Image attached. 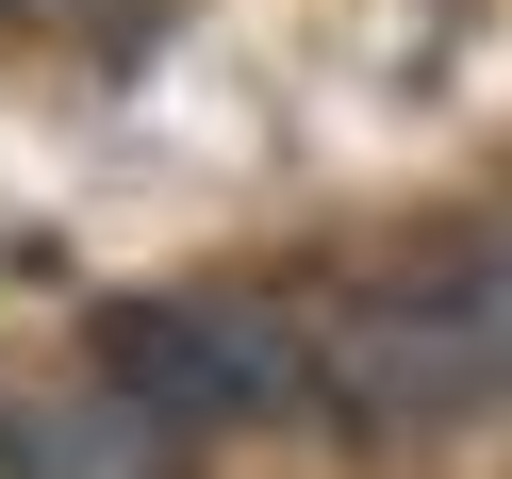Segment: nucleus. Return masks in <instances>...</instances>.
Returning <instances> with one entry per match:
<instances>
[{"instance_id":"7ed1b4c3","label":"nucleus","mask_w":512,"mask_h":479,"mask_svg":"<svg viewBox=\"0 0 512 479\" xmlns=\"http://www.w3.org/2000/svg\"><path fill=\"white\" fill-rule=\"evenodd\" d=\"M0 446H17V397H0Z\"/></svg>"},{"instance_id":"f03ea898","label":"nucleus","mask_w":512,"mask_h":479,"mask_svg":"<svg viewBox=\"0 0 512 479\" xmlns=\"http://www.w3.org/2000/svg\"><path fill=\"white\" fill-rule=\"evenodd\" d=\"M479 430H512V397H496V364H479L430 248L314 265V446L331 463H446Z\"/></svg>"},{"instance_id":"f257e3e1","label":"nucleus","mask_w":512,"mask_h":479,"mask_svg":"<svg viewBox=\"0 0 512 479\" xmlns=\"http://www.w3.org/2000/svg\"><path fill=\"white\" fill-rule=\"evenodd\" d=\"M83 380L133 397L166 446H314V265L281 281H166L83 331Z\"/></svg>"}]
</instances>
